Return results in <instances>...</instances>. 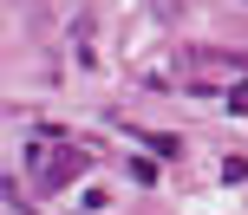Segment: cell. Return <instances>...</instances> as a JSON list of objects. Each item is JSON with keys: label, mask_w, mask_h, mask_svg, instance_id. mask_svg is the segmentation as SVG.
Wrapping results in <instances>:
<instances>
[{"label": "cell", "mask_w": 248, "mask_h": 215, "mask_svg": "<svg viewBox=\"0 0 248 215\" xmlns=\"http://www.w3.org/2000/svg\"><path fill=\"white\" fill-rule=\"evenodd\" d=\"M26 163H33V176H39V189H65V183H78L92 170V157L85 150H46V143H26Z\"/></svg>", "instance_id": "cell-1"}, {"label": "cell", "mask_w": 248, "mask_h": 215, "mask_svg": "<svg viewBox=\"0 0 248 215\" xmlns=\"http://www.w3.org/2000/svg\"><path fill=\"white\" fill-rule=\"evenodd\" d=\"M131 137L144 143V150H157V157H176V150H183V143H176V137H163V130H131Z\"/></svg>", "instance_id": "cell-2"}, {"label": "cell", "mask_w": 248, "mask_h": 215, "mask_svg": "<svg viewBox=\"0 0 248 215\" xmlns=\"http://www.w3.org/2000/svg\"><path fill=\"white\" fill-rule=\"evenodd\" d=\"M222 183H248V157H229V163H222Z\"/></svg>", "instance_id": "cell-3"}]
</instances>
